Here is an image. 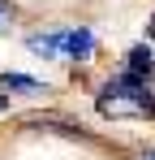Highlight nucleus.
I'll return each mask as SVG.
<instances>
[{"label":"nucleus","instance_id":"obj_5","mask_svg":"<svg viewBox=\"0 0 155 160\" xmlns=\"http://www.w3.org/2000/svg\"><path fill=\"white\" fill-rule=\"evenodd\" d=\"M13 22H17V4L13 0H0V35H9Z\"/></svg>","mask_w":155,"mask_h":160},{"label":"nucleus","instance_id":"obj_4","mask_svg":"<svg viewBox=\"0 0 155 160\" xmlns=\"http://www.w3.org/2000/svg\"><path fill=\"white\" fill-rule=\"evenodd\" d=\"M121 69H129L134 78H155V48L151 43H134L125 52V65Z\"/></svg>","mask_w":155,"mask_h":160},{"label":"nucleus","instance_id":"obj_1","mask_svg":"<svg viewBox=\"0 0 155 160\" xmlns=\"http://www.w3.org/2000/svg\"><path fill=\"white\" fill-rule=\"evenodd\" d=\"M95 112L103 121H155V87L151 78H134L116 69L95 87Z\"/></svg>","mask_w":155,"mask_h":160},{"label":"nucleus","instance_id":"obj_3","mask_svg":"<svg viewBox=\"0 0 155 160\" xmlns=\"http://www.w3.org/2000/svg\"><path fill=\"white\" fill-rule=\"evenodd\" d=\"M0 91L13 100V95H22V100H43L48 95V87L39 78H26V74H0Z\"/></svg>","mask_w":155,"mask_h":160},{"label":"nucleus","instance_id":"obj_6","mask_svg":"<svg viewBox=\"0 0 155 160\" xmlns=\"http://www.w3.org/2000/svg\"><path fill=\"white\" fill-rule=\"evenodd\" d=\"M147 39H151V43H155V13H151V18H147Z\"/></svg>","mask_w":155,"mask_h":160},{"label":"nucleus","instance_id":"obj_8","mask_svg":"<svg viewBox=\"0 0 155 160\" xmlns=\"http://www.w3.org/2000/svg\"><path fill=\"white\" fill-rule=\"evenodd\" d=\"M134 160H155V147H147V152H138Z\"/></svg>","mask_w":155,"mask_h":160},{"label":"nucleus","instance_id":"obj_7","mask_svg":"<svg viewBox=\"0 0 155 160\" xmlns=\"http://www.w3.org/2000/svg\"><path fill=\"white\" fill-rule=\"evenodd\" d=\"M9 104H13V100H9V95H4V91H0V117H4V112H9Z\"/></svg>","mask_w":155,"mask_h":160},{"label":"nucleus","instance_id":"obj_2","mask_svg":"<svg viewBox=\"0 0 155 160\" xmlns=\"http://www.w3.org/2000/svg\"><path fill=\"white\" fill-rule=\"evenodd\" d=\"M26 48L43 61H69V65H86L99 52V39L91 26H52V30H35L26 35Z\"/></svg>","mask_w":155,"mask_h":160}]
</instances>
